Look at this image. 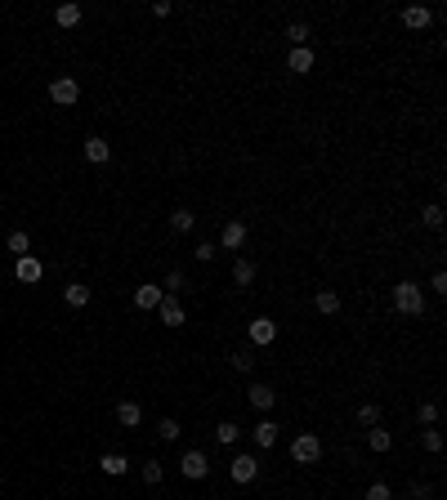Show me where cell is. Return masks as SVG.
<instances>
[{"label":"cell","mask_w":447,"mask_h":500,"mask_svg":"<svg viewBox=\"0 0 447 500\" xmlns=\"http://www.w3.org/2000/svg\"><path fill=\"white\" fill-rule=\"evenodd\" d=\"M143 482H148V487H156V482H161L166 478V469H161V460H143Z\"/></svg>","instance_id":"cell-31"},{"label":"cell","mask_w":447,"mask_h":500,"mask_svg":"<svg viewBox=\"0 0 447 500\" xmlns=\"http://www.w3.org/2000/svg\"><path fill=\"white\" fill-rule=\"evenodd\" d=\"M420 224H425V228H434V233H439V228H443V205H439V201H429L425 210H420Z\"/></svg>","instance_id":"cell-28"},{"label":"cell","mask_w":447,"mask_h":500,"mask_svg":"<svg viewBox=\"0 0 447 500\" xmlns=\"http://www.w3.org/2000/svg\"><path fill=\"white\" fill-rule=\"evenodd\" d=\"M161 295H166L161 286H139V290H135V309H143V313H156V304H161Z\"/></svg>","instance_id":"cell-19"},{"label":"cell","mask_w":447,"mask_h":500,"mask_svg":"<svg viewBox=\"0 0 447 500\" xmlns=\"http://www.w3.org/2000/svg\"><path fill=\"white\" fill-rule=\"evenodd\" d=\"M251 438H255V447H260V451L277 447V420H269V416H264V420L255 424V429H251Z\"/></svg>","instance_id":"cell-14"},{"label":"cell","mask_w":447,"mask_h":500,"mask_svg":"<svg viewBox=\"0 0 447 500\" xmlns=\"http://www.w3.org/2000/svg\"><path fill=\"white\" fill-rule=\"evenodd\" d=\"M286 67H291L295 76L313 72V45H300V50H291V54H286Z\"/></svg>","instance_id":"cell-15"},{"label":"cell","mask_w":447,"mask_h":500,"mask_svg":"<svg viewBox=\"0 0 447 500\" xmlns=\"http://www.w3.org/2000/svg\"><path fill=\"white\" fill-rule=\"evenodd\" d=\"M246 393H251V407L264 411V416H269V411L277 407V388H273V384H251Z\"/></svg>","instance_id":"cell-10"},{"label":"cell","mask_w":447,"mask_h":500,"mask_svg":"<svg viewBox=\"0 0 447 500\" xmlns=\"http://www.w3.org/2000/svg\"><path fill=\"white\" fill-rule=\"evenodd\" d=\"M192 224H197V215H192L188 205H179V210L171 215V233H192Z\"/></svg>","instance_id":"cell-24"},{"label":"cell","mask_w":447,"mask_h":500,"mask_svg":"<svg viewBox=\"0 0 447 500\" xmlns=\"http://www.w3.org/2000/svg\"><path fill=\"white\" fill-rule=\"evenodd\" d=\"M107 156H112V143H107L103 134H90L86 139V161L90 165H107Z\"/></svg>","instance_id":"cell-12"},{"label":"cell","mask_w":447,"mask_h":500,"mask_svg":"<svg viewBox=\"0 0 447 500\" xmlns=\"http://www.w3.org/2000/svg\"><path fill=\"white\" fill-rule=\"evenodd\" d=\"M220 246L224 250H241V246H246V224H241V219H228V224H224Z\"/></svg>","instance_id":"cell-9"},{"label":"cell","mask_w":447,"mask_h":500,"mask_svg":"<svg viewBox=\"0 0 447 500\" xmlns=\"http://www.w3.org/2000/svg\"><path fill=\"white\" fill-rule=\"evenodd\" d=\"M215 438H220L224 447H233L237 438H241V424L237 420H220V424H215Z\"/></svg>","instance_id":"cell-25"},{"label":"cell","mask_w":447,"mask_h":500,"mask_svg":"<svg viewBox=\"0 0 447 500\" xmlns=\"http://www.w3.org/2000/svg\"><path fill=\"white\" fill-rule=\"evenodd\" d=\"M14 277H18L22 286H36V282H41V277H45V264L36 259V255H22V259L14 264Z\"/></svg>","instance_id":"cell-8"},{"label":"cell","mask_w":447,"mask_h":500,"mask_svg":"<svg viewBox=\"0 0 447 500\" xmlns=\"http://www.w3.org/2000/svg\"><path fill=\"white\" fill-rule=\"evenodd\" d=\"M416 420L425 424V429H434V424H439V402H420V407H416Z\"/></svg>","instance_id":"cell-30"},{"label":"cell","mask_w":447,"mask_h":500,"mask_svg":"<svg viewBox=\"0 0 447 500\" xmlns=\"http://www.w3.org/2000/svg\"><path fill=\"white\" fill-rule=\"evenodd\" d=\"M228 367L241 371V375H246V371H255V353H228Z\"/></svg>","instance_id":"cell-32"},{"label":"cell","mask_w":447,"mask_h":500,"mask_svg":"<svg viewBox=\"0 0 447 500\" xmlns=\"http://www.w3.org/2000/svg\"><path fill=\"white\" fill-rule=\"evenodd\" d=\"M291 460H295V465H318V460H322V438L318 433L291 438Z\"/></svg>","instance_id":"cell-2"},{"label":"cell","mask_w":447,"mask_h":500,"mask_svg":"<svg viewBox=\"0 0 447 500\" xmlns=\"http://www.w3.org/2000/svg\"><path fill=\"white\" fill-rule=\"evenodd\" d=\"M429 290H434V295H447V273H443V268L429 277Z\"/></svg>","instance_id":"cell-37"},{"label":"cell","mask_w":447,"mask_h":500,"mask_svg":"<svg viewBox=\"0 0 447 500\" xmlns=\"http://www.w3.org/2000/svg\"><path fill=\"white\" fill-rule=\"evenodd\" d=\"M367 500H394V487L389 482H371L367 487Z\"/></svg>","instance_id":"cell-35"},{"label":"cell","mask_w":447,"mask_h":500,"mask_svg":"<svg viewBox=\"0 0 447 500\" xmlns=\"http://www.w3.org/2000/svg\"><path fill=\"white\" fill-rule=\"evenodd\" d=\"M434 18H439V14L425 9V5H407V9H403V27H412V32H425Z\"/></svg>","instance_id":"cell-11"},{"label":"cell","mask_w":447,"mask_h":500,"mask_svg":"<svg viewBox=\"0 0 447 500\" xmlns=\"http://www.w3.org/2000/svg\"><path fill=\"white\" fill-rule=\"evenodd\" d=\"M313 309H318L322 317H335V313H340V295H335L331 286H322L318 295H313Z\"/></svg>","instance_id":"cell-18"},{"label":"cell","mask_w":447,"mask_h":500,"mask_svg":"<svg viewBox=\"0 0 447 500\" xmlns=\"http://www.w3.org/2000/svg\"><path fill=\"white\" fill-rule=\"evenodd\" d=\"M246 335H251V344H255V349H269L273 339H277V322H273V317H255V322L246 326Z\"/></svg>","instance_id":"cell-5"},{"label":"cell","mask_w":447,"mask_h":500,"mask_svg":"<svg viewBox=\"0 0 447 500\" xmlns=\"http://www.w3.org/2000/svg\"><path fill=\"white\" fill-rule=\"evenodd\" d=\"M188 286V277H184V268H171V273H166V282H161V290L166 295H179V290Z\"/></svg>","instance_id":"cell-27"},{"label":"cell","mask_w":447,"mask_h":500,"mask_svg":"<svg viewBox=\"0 0 447 500\" xmlns=\"http://www.w3.org/2000/svg\"><path fill=\"white\" fill-rule=\"evenodd\" d=\"M286 41H291V50H300V45H309V41H313V27H309L305 18L286 22Z\"/></svg>","instance_id":"cell-22"},{"label":"cell","mask_w":447,"mask_h":500,"mask_svg":"<svg viewBox=\"0 0 447 500\" xmlns=\"http://www.w3.org/2000/svg\"><path fill=\"white\" fill-rule=\"evenodd\" d=\"M255 273H260L255 259H246V255H237V259H233V282L237 286H251V282H255Z\"/></svg>","instance_id":"cell-21"},{"label":"cell","mask_w":447,"mask_h":500,"mask_svg":"<svg viewBox=\"0 0 447 500\" xmlns=\"http://www.w3.org/2000/svg\"><path fill=\"white\" fill-rule=\"evenodd\" d=\"M156 438H161V442H179V438H184V424H179V420H171V416H166L161 424H156Z\"/></svg>","instance_id":"cell-26"},{"label":"cell","mask_w":447,"mask_h":500,"mask_svg":"<svg viewBox=\"0 0 447 500\" xmlns=\"http://www.w3.org/2000/svg\"><path fill=\"white\" fill-rule=\"evenodd\" d=\"M99 469L107 473V478H126V473H130V460L121 456V451H103V456H99Z\"/></svg>","instance_id":"cell-13"},{"label":"cell","mask_w":447,"mask_h":500,"mask_svg":"<svg viewBox=\"0 0 447 500\" xmlns=\"http://www.w3.org/2000/svg\"><path fill=\"white\" fill-rule=\"evenodd\" d=\"M116 424H121V429H139V424H143V407H139V402H121V407H116Z\"/></svg>","instance_id":"cell-17"},{"label":"cell","mask_w":447,"mask_h":500,"mask_svg":"<svg viewBox=\"0 0 447 500\" xmlns=\"http://www.w3.org/2000/svg\"><path fill=\"white\" fill-rule=\"evenodd\" d=\"M192 259H197V264H211V259H215V246H211V241H201V246L192 250Z\"/></svg>","instance_id":"cell-36"},{"label":"cell","mask_w":447,"mask_h":500,"mask_svg":"<svg viewBox=\"0 0 447 500\" xmlns=\"http://www.w3.org/2000/svg\"><path fill=\"white\" fill-rule=\"evenodd\" d=\"M50 99L58 107H76L81 103V85L72 81V76H58V81H50Z\"/></svg>","instance_id":"cell-4"},{"label":"cell","mask_w":447,"mask_h":500,"mask_svg":"<svg viewBox=\"0 0 447 500\" xmlns=\"http://www.w3.org/2000/svg\"><path fill=\"white\" fill-rule=\"evenodd\" d=\"M81 18H86V9H81L76 0H67V5H58V9H54V22H58L63 32H67V27H76Z\"/></svg>","instance_id":"cell-16"},{"label":"cell","mask_w":447,"mask_h":500,"mask_svg":"<svg viewBox=\"0 0 447 500\" xmlns=\"http://www.w3.org/2000/svg\"><path fill=\"white\" fill-rule=\"evenodd\" d=\"M179 473H184V478H206L211 473V460H206V451H184V460H179Z\"/></svg>","instance_id":"cell-6"},{"label":"cell","mask_w":447,"mask_h":500,"mask_svg":"<svg viewBox=\"0 0 447 500\" xmlns=\"http://www.w3.org/2000/svg\"><path fill=\"white\" fill-rule=\"evenodd\" d=\"M5 246H9V250H14L18 259H22V255H32V237H27V233H22V228H18V233H9V241H5Z\"/></svg>","instance_id":"cell-29"},{"label":"cell","mask_w":447,"mask_h":500,"mask_svg":"<svg viewBox=\"0 0 447 500\" xmlns=\"http://www.w3.org/2000/svg\"><path fill=\"white\" fill-rule=\"evenodd\" d=\"M403 500H420V496H412V492H407V496H403Z\"/></svg>","instance_id":"cell-38"},{"label":"cell","mask_w":447,"mask_h":500,"mask_svg":"<svg viewBox=\"0 0 447 500\" xmlns=\"http://www.w3.org/2000/svg\"><path fill=\"white\" fill-rule=\"evenodd\" d=\"M228 478H233L237 487L255 482V478H260V460H255V456H246V451H241V456H233V460H228Z\"/></svg>","instance_id":"cell-3"},{"label":"cell","mask_w":447,"mask_h":500,"mask_svg":"<svg viewBox=\"0 0 447 500\" xmlns=\"http://www.w3.org/2000/svg\"><path fill=\"white\" fill-rule=\"evenodd\" d=\"M394 309L403 313V317H420V313H425V286L412 282V277H407V282H398V286H394Z\"/></svg>","instance_id":"cell-1"},{"label":"cell","mask_w":447,"mask_h":500,"mask_svg":"<svg viewBox=\"0 0 447 500\" xmlns=\"http://www.w3.org/2000/svg\"><path fill=\"white\" fill-rule=\"evenodd\" d=\"M156 317H161V322H166V326H171V331H175V326H184V322H188V313H184V304H179L175 295H161V304H156Z\"/></svg>","instance_id":"cell-7"},{"label":"cell","mask_w":447,"mask_h":500,"mask_svg":"<svg viewBox=\"0 0 447 500\" xmlns=\"http://www.w3.org/2000/svg\"><path fill=\"white\" fill-rule=\"evenodd\" d=\"M367 447L376 451V456H385V451L394 447V433L385 429V424H371V429H367Z\"/></svg>","instance_id":"cell-20"},{"label":"cell","mask_w":447,"mask_h":500,"mask_svg":"<svg viewBox=\"0 0 447 500\" xmlns=\"http://www.w3.org/2000/svg\"><path fill=\"white\" fill-rule=\"evenodd\" d=\"M420 447H425L429 456H439V451H443V433L439 429H420Z\"/></svg>","instance_id":"cell-33"},{"label":"cell","mask_w":447,"mask_h":500,"mask_svg":"<svg viewBox=\"0 0 447 500\" xmlns=\"http://www.w3.org/2000/svg\"><path fill=\"white\" fill-rule=\"evenodd\" d=\"M63 299L72 304V309H86V304H90V286L86 282H67L63 286Z\"/></svg>","instance_id":"cell-23"},{"label":"cell","mask_w":447,"mask_h":500,"mask_svg":"<svg viewBox=\"0 0 447 500\" xmlns=\"http://www.w3.org/2000/svg\"><path fill=\"white\" fill-rule=\"evenodd\" d=\"M358 424H367V429L380 424V407H376V402H362V407H358Z\"/></svg>","instance_id":"cell-34"}]
</instances>
